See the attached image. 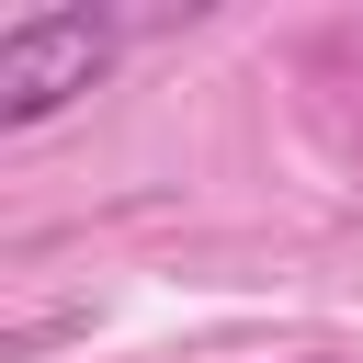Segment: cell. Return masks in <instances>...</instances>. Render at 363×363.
Here are the masks:
<instances>
[{"label":"cell","instance_id":"6da1fadb","mask_svg":"<svg viewBox=\"0 0 363 363\" xmlns=\"http://www.w3.org/2000/svg\"><path fill=\"white\" fill-rule=\"evenodd\" d=\"M102 68H113V23L102 11H23V23H0V125L23 136L45 113H68Z\"/></svg>","mask_w":363,"mask_h":363}]
</instances>
